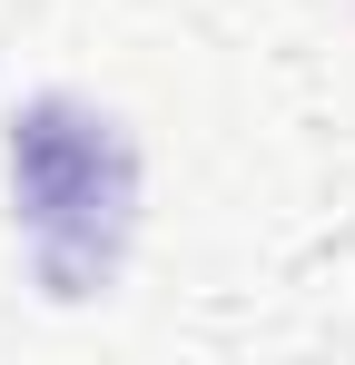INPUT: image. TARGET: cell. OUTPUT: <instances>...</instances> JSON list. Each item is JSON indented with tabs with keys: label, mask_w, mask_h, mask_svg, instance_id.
<instances>
[{
	"label": "cell",
	"mask_w": 355,
	"mask_h": 365,
	"mask_svg": "<svg viewBox=\"0 0 355 365\" xmlns=\"http://www.w3.org/2000/svg\"><path fill=\"white\" fill-rule=\"evenodd\" d=\"M0 168H10V227L40 267L50 306H89L128 277L138 247V138L118 109L79 89H40L0 128Z\"/></svg>",
	"instance_id": "6da1fadb"
}]
</instances>
